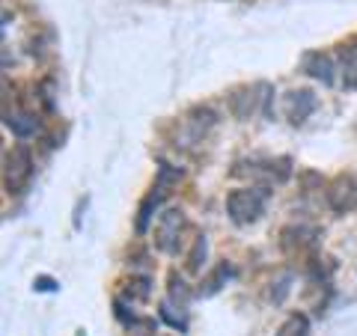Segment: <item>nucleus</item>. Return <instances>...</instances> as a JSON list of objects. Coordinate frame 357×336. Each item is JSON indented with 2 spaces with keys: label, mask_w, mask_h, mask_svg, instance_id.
<instances>
[{
  "label": "nucleus",
  "mask_w": 357,
  "mask_h": 336,
  "mask_svg": "<svg viewBox=\"0 0 357 336\" xmlns=\"http://www.w3.org/2000/svg\"><path fill=\"white\" fill-rule=\"evenodd\" d=\"M328 203L333 211H351L357 206V182L351 176H340L328 190Z\"/></svg>",
  "instance_id": "4"
},
{
  "label": "nucleus",
  "mask_w": 357,
  "mask_h": 336,
  "mask_svg": "<svg viewBox=\"0 0 357 336\" xmlns=\"http://www.w3.org/2000/svg\"><path fill=\"white\" fill-rule=\"evenodd\" d=\"M265 199H268V190L265 188H241V190H232L227 197V211L232 223L238 227H248V223H256L259 215L265 211Z\"/></svg>",
  "instance_id": "1"
},
{
  "label": "nucleus",
  "mask_w": 357,
  "mask_h": 336,
  "mask_svg": "<svg viewBox=\"0 0 357 336\" xmlns=\"http://www.w3.org/2000/svg\"><path fill=\"white\" fill-rule=\"evenodd\" d=\"M223 277H229V265H220L218 271L211 274V280H208V289H206L208 295H211V292H218V289H220V283H223Z\"/></svg>",
  "instance_id": "12"
},
{
  "label": "nucleus",
  "mask_w": 357,
  "mask_h": 336,
  "mask_svg": "<svg viewBox=\"0 0 357 336\" xmlns=\"http://www.w3.org/2000/svg\"><path fill=\"white\" fill-rule=\"evenodd\" d=\"M30 176H33V158H30L27 146H15L13 152H6V158H3V182H6L9 194H18V190L30 182Z\"/></svg>",
  "instance_id": "2"
},
{
  "label": "nucleus",
  "mask_w": 357,
  "mask_h": 336,
  "mask_svg": "<svg viewBox=\"0 0 357 336\" xmlns=\"http://www.w3.org/2000/svg\"><path fill=\"white\" fill-rule=\"evenodd\" d=\"M6 128L13 131L15 137H33L36 128H39V122L30 114H15V116H6Z\"/></svg>",
  "instance_id": "7"
},
{
  "label": "nucleus",
  "mask_w": 357,
  "mask_h": 336,
  "mask_svg": "<svg viewBox=\"0 0 357 336\" xmlns=\"http://www.w3.org/2000/svg\"><path fill=\"white\" fill-rule=\"evenodd\" d=\"M277 336H310V321H307V316H289L286 321H283V328H280V333Z\"/></svg>",
  "instance_id": "9"
},
{
  "label": "nucleus",
  "mask_w": 357,
  "mask_h": 336,
  "mask_svg": "<svg viewBox=\"0 0 357 336\" xmlns=\"http://www.w3.org/2000/svg\"><path fill=\"white\" fill-rule=\"evenodd\" d=\"M182 229H185V215L182 211H164L158 227H155V244H158V250L164 253H176L178 250V238H182Z\"/></svg>",
  "instance_id": "3"
},
{
  "label": "nucleus",
  "mask_w": 357,
  "mask_h": 336,
  "mask_svg": "<svg viewBox=\"0 0 357 336\" xmlns=\"http://www.w3.org/2000/svg\"><path fill=\"white\" fill-rule=\"evenodd\" d=\"M342 75H345V84L349 86H357V45H351L349 51H345V57H342Z\"/></svg>",
  "instance_id": "11"
},
{
  "label": "nucleus",
  "mask_w": 357,
  "mask_h": 336,
  "mask_svg": "<svg viewBox=\"0 0 357 336\" xmlns=\"http://www.w3.org/2000/svg\"><path fill=\"white\" fill-rule=\"evenodd\" d=\"M312 110H316V96H312L310 89H295V93L286 96V116L292 125L307 122Z\"/></svg>",
  "instance_id": "5"
},
{
  "label": "nucleus",
  "mask_w": 357,
  "mask_h": 336,
  "mask_svg": "<svg viewBox=\"0 0 357 336\" xmlns=\"http://www.w3.org/2000/svg\"><path fill=\"white\" fill-rule=\"evenodd\" d=\"M253 105H256L253 89H238V93L232 96V114H236L238 119H248L253 114Z\"/></svg>",
  "instance_id": "8"
},
{
  "label": "nucleus",
  "mask_w": 357,
  "mask_h": 336,
  "mask_svg": "<svg viewBox=\"0 0 357 336\" xmlns=\"http://www.w3.org/2000/svg\"><path fill=\"white\" fill-rule=\"evenodd\" d=\"M206 253H208V244H206V235H199L197 238V244H194V250H191V256H188V271H199L203 268V262H206Z\"/></svg>",
  "instance_id": "10"
},
{
  "label": "nucleus",
  "mask_w": 357,
  "mask_h": 336,
  "mask_svg": "<svg viewBox=\"0 0 357 336\" xmlns=\"http://www.w3.org/2000/svg\"><path fill=\"white\" fill-rule=\"evenodd\" d=\"M304 72L312 75L321 84H333V60L328 54H307L304 57Z\"/></svg>",
  "instance_id": "6"
}]
</instances>
